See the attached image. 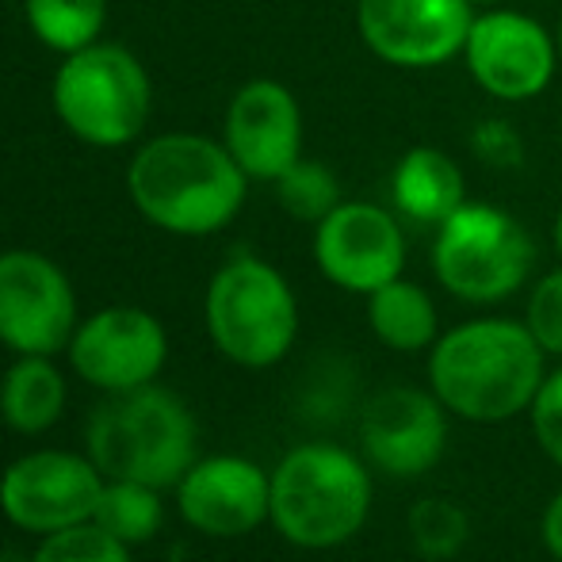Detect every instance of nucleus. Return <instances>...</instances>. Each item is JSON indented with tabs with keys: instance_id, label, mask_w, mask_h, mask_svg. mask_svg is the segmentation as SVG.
Listing matches in <instances>:
<instances>
[{
	"instance_id": "1",
	"label": "nucleus",
	"mask_w": 562,
	"mask_h": 562,
	"mask_svg": "<svg viewBox=\"0 0 562 562\" xmlns=\"http://www.w3.org/2000/svg\"><path fill=\"white\" fill-rule=\"evenodd\" d=\"M548 375V352L525 322L474 318L429 348V391L451 417L502 425L528 414Z\"/></svg>"
},
{
	"instance_id": "2",
	"label": "nucleus",
	"mask_w": 562,
	"mask_h": 562,
	"mask_svg": "<svg viewBox=\"0 0 562 562\" xmlns=\"http://www.w3.org/2000/svg\"><path fill=\"white\" fill-rule=\"evenodd\" d=\"M126 192L146 223L177 237L226 229L245 207L249 177L223 142L203 134H161L134 154Z\"/></svg>"
},
{
	"instance_id": "3",
	"label": "nucleus",
	"mask_w": 562,
	"mask_h": 562,
	"mask_svg": "<svg viewBox=\"0 0 562 562\" xmlns=\"http://www.w3.org/2000/svg\"><path fill=\"white\" fill-rule=\"evenodd\" d=\"M371 494L368 459L329 440H311L276 463L268 520L291 548L334 551L368 525Z\"/></svg>"
},
{
	"instance_id": "4",
	"label": "nucleus",
	"mask_w": 562,
	"mask_h": 562,
	"mask_svg": "<svg viewBox=\"0 0 562 562\" xmlns=\"http://www.w3.org/2000/svg\"><path fill=\"white\" fill-rule=\"evenodd\" d=\"M85 451L104 479H131L157 490H177L200 459V425L180 394L146 383L108 394L85 425Z\"/></svg>"
},
{
	"instance_id": "5",
	"label": "nucleus",
	"mask_w": 562,
	"mask_h": 562,
	"mask_svg": "<svg viewBox=\"0 0 562 562\" xmlns=\"http://www.w3.org/2000/svg\"><path fill=\"white\" fill-rule=\"evenodd\" d=\"M207 334L229 363L249 371L276 368L299 337V303L280 268L260 257L226 260L207 283Z\"/></svg>"
},
{
	"instance_id": "6",
	"label": "nucleus",
	"mask_w": 562,
	"mask_h": 562,
	"mask_svg": "<svg viewBox=\"0 0 562 562\" xmlns=\"http://www.w3.org/2000/svg\"><path fill=\"white\" fill-rule=\"evenodd\" d=\"M154 104L149 74L126 46L92 43L54 74V112L85 146L119 149L142 134Z\"/></svg>"
},
{
	"instance_id": "7",
	"label": "nucleus",
	"mask_w": 562,
	"mask_h": 562,
	"mask_svg": "<svg viewBox=\"0 0 562 562\" xmlns=\"http://www.w3.org/2000/svg\"><path fill=\"white\" fill-rule=\"evenodd\" d=\"M532 237L505 207L471 203L437 226L432 272L437 283L459 303L494 306L525 288L532 272Z\"/></svg>"
},
{
	"instance_id": "8",
	"label": "nucleus",
	"mask_w": 562,
	"mask_h": 562,
	"mask_svg": "<svg viewBox=\"0 0 562 562\" xmlns=\"http://www.w3.org/2000/svg\"><path fill=\"white\" fill-rule=\"evenodd\" d=\"M104 474L89 451L38 448L23 451L0 474V513L31 536H50L92 520Z\"/></svg>"
},
{
	"instance_id": "9",
	"label": "nucleus",
	"mask_w": 562,
	"mask_h": 562,
	"mask_svg": "<svg viewBox=\"0 0 562 562\" xmlns=\"http://www.w3.org/2000/svg\"><path fill=\"white\" fill-rule=\"evenodd\" d=\"M77 326V295L46 252H0V345L15 356H58Z\"/></svg>"
},
{
	"instance_id": "10",
	"label": "nucleus",
	"mask_w": 562,
	"mask_h": 562,
	"mask_svg": "<svg viewBox=\"0 0 562 562\" xmlns=\"http://www.w3.org/2000/svg\"><path fill=\"white\" fill-rule=\"evenodd\" d=\"M474 85L505 104L540 97L559 66V43L540 20L513 8L474 15L463 46Z\"/></svg>"
},
{
	"instance_id": "11",
	"label": "nucleus",
	"mask_w": 562,
	"mask_h": 562,
	"mask_svg": "<svg viewBox=\"0 0 562 562\" xmlns=\"http://www.w3.org/2000/svg\"><path fill=\"white\" fill-rule=\"evenodd\" d=\"M69 368L104 394L157 383L169 360V334L161 318L142 306H104L77 326L66 348Z\"/></svg>"
},
{
	"instance_id": "12",
	"label": "nucleus",
	"mask_w": 562,
	"mask_h": 562,
	"mask_svg": "<svg viewBox=\"0 0 562 562\" xmlns=\"http://www.w3.org/2000/svg\"><path fill=\"white\" fill-rule=\"evenodd\" d=\"M474 23L467 0H360L356 27L375 58L402 69H432L463 58Z\"/></svg>"
},
{
	"instance_id": "13",
	"label": "nucleus",
	"mask_w": 562,
	"mask_h": 562,
	"mask_svg": "<svg viewBox=\"0 0 562 562\" xmlns=\"http://www.w3.org/2000/svg\"><path fill=\"white\" fill-rule=\"evenodd\" d=\"M314 260L334 288L371 295L406 268L402 218L375 203H340L314 226Z\"/></svg>"
},
{
	"instance_id": "14",
	"label": "nucleus",
	"mask_w": 562,
	"mask_h": 562,
	"mask_svg": "<svg viewBox=\"0 0 562 562\" xmlns=\"http://www.w3.org/2000/svg\"><path fill=\"white\" fill-rule=\"evenodd\" d=\"M448 417L432 391L386 386L360 414V456L391 479H417L445 456Z\"/></svg>"
},
{
	"instance_id": "15",
	"label": "nucleus",
	"mask_w": 562,
	"mask_h": 562,
	"mask_svg": "<svg viewBox=\"0 0 562 562\" xmlns=\"http://www.w3.org/2000/svg\"><path fill=\"white\" fill-rule=\"evenodd\" d=\"M177 509L211 540L249 536L272 509V471L245 456H203L177 482Z\"/></svg>"
},
{
	"instance_id": "16",
	"label": "nucleus",
	"mask_w": 562,
	"mask_h": 562,
	"mask_svg": "<svg viewBox=\"0 0 562 562\" xmlns=\"http://www.w3.org/2000/svg\"><path fill=\"white\" fill-rule=\"evenodd\" d=\"M223 146L249 180H276L303 157V112L288 85L249 81L234 92L223 119Z\"/></svg>"
},
{
	"instance_id": "17",
	"label": "nucleus",
	"mask_w": 562,
	"mask_h": 562,
	"mask_svg": "<svg viewBox=\"0 0 562 562\" xmlns=\"http://www.w3.org/2000/svg\"><path fill=\"white\" fill-rule=\"evenodd\" d=\"M391 200L394 215L414 226L437 229L445 218L456 215L467 203L463 169L456 157H448L437 146H414L398 157L391 172Z\"/></svg>"
},
{
	"instance_id": "18",
	"label": "nucleus",
	"mask_w": 562,
	"mask_h": 562,
	"mask_svg": "<svg viewBox=\"0 0 562 562\" xmlns=\"http://www.w3.org/2000/svg\"><path fill=\"white\" fill-rule=\"evenodd\" d=\"M66 375L54 356H15L0 375V422L20 437H43L66 414Z\"/></svg>"
},
{
	"instance_id": "19",
	"label": "nucleus",
	"mask_w": 562,
	"mask_h": 562,
	"mask_svg": "<svg viewBox=\"0 0 562 562\" xmlns=\"http://www.w3.org/2000/svg\"><path fill=\"white\" fill-rule=\"evenodd\" d=\"M368 326L391 352H429L440 337V314L422 283L398 276L368 295Z\"/></svg>"
},
{
	"instance_id": "20",
	"label": "nucleus",
	"mask_w": 562,
	"mask_h": 562,
	"mask_svg": "<svg viewBox=\"0 0 562 562\" xmlns=\"http://www.w3.org/2000/svg\"><path fill=\"white\" fill-rule=\"evenodd\" d=\"M92 520H97L104 532H112L115 540H123L126 548H142V543L154 540L165 525L161 490L146 486V482H131V479H104V490H100Z\"/></svg>"
},
{
	"instance_id": "21",
	"label": "nucleus",
	"mask_w": 562,
	"mask_h": 562,
	"mask_svg": "<svg viewBox=\"0 0 562 562\" xmlns=\"http://www.w3.org/2000/svg\"><path fill=\"white\" fill-rule=\"evenodd\" d=\"M31 35L58 54H77L100 43L108 0H23Z\"/></svg>"
},
{
	"instance_id": "22",
	"label": "nucleus",
	"mask_w": 562,
	"mask_h": 562,
	"mask_svg": "<svg viewBox=\"0 0 562 562\" xmlns=\"http://www.w3.org/2000/svg\"><path fill=\"white\" fill-rule=\"evenodd\" d=\"M406 532L409 543L422 559L445 562L456 559L459 551L471 540V517L459 502H451L445 494H429L422 502H414L406 517Z\"/></svg>"
},
{
	"instance_id": "23",
	"label": "nucleus",
	"mask_w": 562,
	"mask_h": 562,
	"mask_svg": "<svg viewBox=\"0 0 562 562\" xmlns=\"http://www.w3.org/2000/svg\"><path fill=\"white\" fill-rule=\"evenodd\" d=\"M276 200H280V207L288 211L291 218L314 223V226H318L329 211L345 203L340 200V184L334 172L322 161H306V157H299V161L276 180Z\"/></svg>"
},
{
	"instance_id": "24",
	"label": "nucleus",
	"mask_w": 562,
	"mask_h": 562,
	"mask_svg": "<svg viewBox=\"0 0 562 562\" xmlns=\"http://www.w3.org/2000/svg\"><path fill=\"white\" fill-rule=\"evenodd\" d=\"M131 551L134 548L104 532L97 520H85V525L43 536L31 562H134Z\"/></svg>"
},
{
	"instance_id": "25",
	"label": "nucleus",
	"mask_w": 562,
	"mask_h": 562,
	"mask_svg": "<svg viewBox=\"0 0 562 562\" xmlns=\"http://www.w3.org/2000/svg\"><path fill=\"white\" fill-rule=\"evenodd\" d=\"M525 326L532 329V337L540 340L543 352L562 360V268L536 280L532 295H528Z\"/></svg>"
},
{
	"instance_id": "26",
	"label": "nucleus",
	"mask_w": 562,
	"mask_h": 562,
	"mask_svg": "<svg viewBox=\"0 0 562 562\" xmlns=\"http://www.w3.org/2000/svg\"><path fill=\"white\" fill-rule=\"evenodd\" d=\"M528 417H532L536 445L543 448L551 463L562 467V368L543 375L540 391L528 406Z\"/></svg>"
},
{
	"instance_id": "27",
	"label": "nucleus",
	"mask_w": 562,
	"mask_h": 562,
	"mask_svg": "<svg viewBox=\"0 0 562 562\" xmlns=\"http://www.w3.org/2000/svg\"><path fill=\"white\" fill-rule=\"evenodd\" d=\"M474 154L486 165H517L520 161V138L509 131V123H482L474 131Z\"/></svg>"
},
{
	"instance_id": "28",
	"label": "nucleus",
	"mask_w": 562,
	"mask_h": 562,
	"mask_svg": "<svg viewBox=\"0 0 562 562\" xmlns=\"http://www.w3.org/2000/svg\"><path fill=\"white\" fill-rule=\"evenodd\" d=\"M540 540H543V548H548V555L562 562V490L548 502V509H543Z\"/></svg>"
},
{
	"instance_id": "29",
	"label": "nucleus",
	"mask_w": 562,
	"mask_h": 562,
	"mask_svg": "<svg viewBox=\"0 0 562 562\" xmlns=\"http://www.w3.org/2000/svg\"><path fill=\"white\" fill-rule=\"evenodd\" d=\"M555 249H559V257H562V211H559V218H555Z\"/></svg>"
},
{
	"instance_id": "30",
	"label": "nucleus",
	"mask_w": 562,
	"mask_h": 562,
	"mask_svg": "<svg viewBox=\"0 0 562 562\" xmlns=\"http://www.w3.org/2000/svg\"><path fill=\"white\" fill-rule=\"evenodd\" d=\"M467 4H502V0H467Z\"/></svg>"
},
{
	"instance_id": "31",
	"label": "nucleus",
	"mask_w": 562,
	"mask_h": 562,
	"mask_svg": "<svg viewBox=\"0 0 562 562\" xmlns=\"http://www.w3.org/2000/svg\"><path fill=\"white\" fill-rule=\"evenodd\" d=\"M555 43H559V61H562V23H559V35H555Z\"/></svg>"
}]
</instances>
